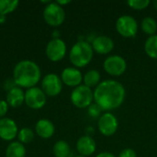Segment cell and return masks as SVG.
<instances>
[{
    "instance_id": "obj_1",
    "label": "cell",
    "mask_w": 157,
    "mask_h": 157,
    "mask_svg": "<svg viewBox=\"0 0 157 157\" xmlns=\"http://www.w3.org/2000/svg\"><path fill=\"white\" fill-rule=\"evenodd\" d=\"M126 90L123 85L112 79L101 81L94 90V101L102 110L109 112L120 108L125 100Z\"/></svg>"
},
{
    "instance_id": "obj_2",
    "label": "cell",
    "mask_w": 157,
    "mask_h": 157,
    "mask_svg": "<svg viewBox=\"0 0 157 157\" xmlns=\"http://www.w3.org/2000/svg\"><path fill=\"white\" fill-rule=\"evenodd\" d=\"M13 80L17 86L31 88L41 79V71L38 63L31 60L19 61L13 69Z\"/></svg>"
},
{
    "instance_id": "obj_3",
    "label": "cell",
    "mask_w": 157,
    "mask_h": 157,
    "mask_svg": "<svg viewBox=\"0 0 157 157\" xmlns=\"http://www.w3.org/2000/svg\"><path fill=\"white\" fill-rule=\"evenodd\" d=\"M94 55L91 43L86 40H78L70 50L69 60L75 68H83L88 65Z\"/></svg>"
},
{
    "instance_id": "obj_4",
    "label": "cell",
    "mask_w": 157,
    "mask_h": 157,
    "mask_svg": "<svg viewBox=\"0 0 157 157\" xmlns=\"http://www.w3.org/2000/svg\"><path fill=\"white\" fill-rule=\"evenodd\" d=\"M70 99L72 104L78 109L88 108L94 101V91L85 85H80L73 89Z\"/></svg>"
},
{
    "instance_id": "obj_5",
    "label": "cell",
    "mask_w": 157,
    "mask_h": 157,
    "mask_svg": "<svg viewBox=\"0 0 157 157\" xmlns=\"http://www.w3.org/2000/svg\"><path fill=\"white\" fill-rule=\"evenodd\" d=\"M43 19L51 27H59L65 20V11L56 2H51L44 6Z\"/></svg>"
},
{
    "instance_id": "obj_6",
    "label": "cell",
    "mask_w": 157,
    "mask_h": 157,
    "mask_svg": "<svg viewBox=\"0 0 157 157\" xmlns=\"http://www.w3.org/2000/svg\"><path fill=\"white\" fill-rule=\"evenodd\" d=\"M116 30L123 38H134L138 32L137 20L132 16L122 15L116 21Z\"/></svg>"
},
{
    "instance_id": "obj_7",
    "label": "cell",
    "mask_w": 157,
    "mask_h": 157,
    "mask_svg": "<svg viewBox=\"0 0 157 157\" xmlns=\"http://www.w3.org/2000/svg\"><path fill=\"white\" fill-rule=\"evenodd\" d=\"M41 81V89L44 92V94L47 97L54 98L60 95V93L63 90V82L61 80V77L54 74V73H49L43 76Z\"/></svg>"
},
{
    "instance_id": "obj_8",
    "label": "cell",
    "mask_w": 157,
    "mask_h": 157,
    "mask_svg": "<svg viewBox=\"0 0 157 157\" xmlns=\"http://www.w3.org/2000/svg\"><path fill=\"white\" fill-rule=\"evenodd\" d=\"M67 52V47L63 40L52 39L46 45L45 53L47 58L53 63L62 61Z\"/></svg>"
},
{
    "instance_id": "obj_9",
    "label": "cell",
    "mask_w": 157,
    "mask_h": 157,
    "mask_svg": "<svg viewBox=\"0 0 157 157\" xmlns=\"http://www.w3.org/2000/svg\"><path fill=\"white\" fill-rule=\"evenodd\" d=\"M47 102V96L38 86L29 88L25 91V104L31 109H40Z\"/></svg>"
},
{
    "instance_id": "obj_10",
    "label": "cell",
    "mask_w": 157,
    "mask_h": 157,
    "mask_svg": "<svg viewBox=\"0 0 157 157\" xmlns=\"http://www.w3.org/2000/svg\"><path fill=\"white\" fill-rule=\"evenodd\" d=\"M103 68L109 75L121 76L127 70V63L122 56L110 55L104 61Z\"/></svg>"
},
{
    "instance_id": "obj_11",
    "label": "cell",
    "mask_w": 157,
    "mask_h": 157,
    "mask_svg": "<svg viewBox=\"0 0 157 157\" xmlns=\"http://www.w3.org/2000/svg\"><path fill=\"white\" fill-rule=\"evenodd\" d=\"M98 127L102 135L109 137L117 132L119 121L114 114L111 112H105L98 120Z\"/></svg>"
},
{
    "instance_id": "obj_12",
    "label": "cell",
    "mask_w": 157,
    "mask_h": 157,
    "mask_svg": "<svg viewBox=\"0 0 157 157\" xmlns=\"http://www.w3.org/2000/svg\"><path fill=\"white\" fill-rule=\"evenodd\" d=\"M18 128L16 121L10 118L0 119V139L5 142H13L17 136Z\"/></svg>"
},
{
    "instance_id": "obj_13",
    "label": "cell",
    "mask_w": 157,
    "mask_h": 157,
    "mask_svg": "<svg viewBox=\"0 0 157 157\" xmlns=\"http://www.w3.org/2000/svg\"><path fill=\"white\" fill-rule=\"evenodd\" d=\"M61 80L63 84L70 87H76L83 82V75L78 68L66 67L62 71Z\"/></svg>"
},
{
    "instance_id": "obj_14",
    "label": "cell",
    "mask_w": 157,
    "mask_h": 157,
    "mask_svg": "<svg viewBox=\"0 0 157 157\" xmlns=\"http://www.w3.org/2000/svg\"><path fill=\"white\" fill-rule=\"evenodd\" d=\"M92 49L94 52L98 54H109L114 49V41L113 40L106 35H99L93 39L91 42Z\"/></svg>"
},
{
    "instance_id": "obj_15",
    "label": "cell",
    "mask_w": 157,
    "mask_h": 157,
    "mask_svg": "<svg viewBox=\"0 0 157 157\" xmlns=\"http://www.w3.org/2000/svg\"><path fill=\"white\" fill-rule=\"evenodd\" d=\"M76 151L80 155L88 157L92 155L97 149L95 140L89 135L81 136L76 142Z\"/></svg>"
},
{
    "instance_id": "obj_16",
    "label": "cell",
    "mask_w": 157,
    "mask_h": 157,
    "mask_svg": "<svg viewBox=\"0 0 157 157\" xmlns=\"http://www.w3.org/2000/svg\"><path fill=\"white\" fill-rule=\"evenodd\" d=\"M55 126L48 119H40L36 122L35 133L41 139H50L54 135Z\"/></svg>"
},
{
    "instance_id": "obj_17",
    "label": "cell",
    "mask_w": 157,
    "mask_h": 157,
    "mask_svg": "<svg viewBox=\"0 0 157 157\" xmlns=\"http://www.w3.org/2000/svg\"><path fill=\"white\" fill-rule=\"evenodd\" d=\"M8 106L11 108H18L25 103V91L19 86H14L6 92V98Z\"/></svg>"
},
{
    "instance_id": "obj_18",
    "label": "cell",
    "mask_w": 157,
    "mask_h": 157,
    "mask_svg": "<svg viewBox=\"0 0 157 157\" xmlns=\"http://www.w3.org/2000/svg\"><path fill=\"white\" fill-rule=\"evenodd\" d=\"M27 154V150L23 144L18 141L11 142L5 152L6 157H25Z\"/></svg>"
},
{
    "instance_id": "obj_19",
    "label": "cell",
    "mask_w": 157,
    "mask_h": 157,
    "mask_svg": "<svg viewBox=\"0 0 157 157\" xmlns=\"http://www.w3.org/2000/svg\"><path fill=\"white\" fill-rule=\"evenodd\" d=\"M101 76H100V73L98 70L95 69H91L88 70L84 75H83V82L84 85L92 88V87H97L98 86V84L101 82L100 81Z\"/></svg>"
},
{
    "instance_id": "obj_20",
    "label": "cell",
    "mask_w": 157,
    "mask_h": 157,
    "mask_svg": "<svg viewBox=\"0 0 157 157\" xmlns=\"http://www.w3.org/2000/svg\"><path fill=\"white\" fill-rule=\"evenodd\" d=\"M52 153L54 157H69L71 155V147L67 142L59 140L53 144Z\"/></svg>"
},
{
    "instance_id": "obj_21",
    "label": "cell",
    "mask_w": 157,
    "mask_h": 157,
    "mask_svg": "<svg viewBox=\"0 0 157 157\" xmlns=\"http://www.w3.org/2000/svg\"><path fill=\"white\" fill-rule=\"evenodd\" d=\"M144 51L150 58L157 59V34L149 36L146 39L144 42Z\"/></svg>"
},
{
    "instance_id": "obj_22",
    "label": "cell",
    "mask_w": 157,
    "mask_h": 157,
    "mask_svg": "<svg viewBox=\"0 0 157 157\" xmlns=\"http://www.w3.org/2000/svg\"><path fill=\"white\" fill-rule=\"evenodd\" d=\"M141 28L145 34H147L149 36L155 35L157 32L156 20L154 17H146L143 18L142 23H141Z\"/></svg>"
},
{
    "instance_id": "obj_23",
    "label": "cell",
    "mask_w": 157,
    "mask_h": 157,
    "mask_svg": "<svg viewBox=\"0 0 157 157\" xmlns=\"http://www.w3.org/2000/svg\"><path fill=\"white\" fill-rule=\"evenodd\" d=\"M19 5L17 0H0V15L6 16L14 12Z\"/></svg>"
},
{
    "instance_id": "obj_24",
    "label": "cell",
    "mask_w": 157,
    "mask_h": 157,
    "mask_svg": "<svg viewBox=\"0 0 157 157\" xmlns=\"http://www.w3.org/2000/svg\"><path fill=\"white\" fill-rule=\"evenodd\" d=\"M17 137V140L19 143H21L23 144H29L35 138V132L33 130H31L30 128L25 127L18 131Z\"/></svg>"
},
{
    "instance_id": "obj_25",
    "label": "cell",
    "mask_w": 157,
    "mask_h": 157,
    "mask_svg": "<svg viewBox=\"0 0 157 157\" xmlns=\"http://www.w3.org/2000/svg\"><path fill=\"white\" fill-rule=\"evenodd\" d=\"M127 5L134 10H144L150 5L149 0H128Z\"/></svg>"
},
{
    "instance_id": "obj_26",
    "label": "cell",
    "mask_w": 157,
    "mask_h": 157,
    "mask_svg": "<svg viewBox=\"0 0 157 157\" xmlns=\"http://www.w3.org/2000/svg\"><path fill=\"white\" fill-rule=\"evenodd\" d=\"M101 112H102V109L96 103H92L87 108V114L89 117H91L93 119H99V117L102 115Z\"/></svg>"
},
{
    "instance_id": "obj_27",
    "label": "cell",
    "mask_w": 157,
    "mask_h": 157,
    "mask_svg": "<svg viewBox=\"0 0 157 157\" xmlns=\"http://www.w3.org/2000/svg\"><path fill=\"white\" fill-rule=\"evenodd\" d=\"M9 106L5 99H0V119L5 118L6 113L8 112Z\"/></svg>"
},
{
    "instance_id": "obj_28",
    "label": "cell",
    "mask_w": 157,
    "mask_h": 157,
    "mask_svg": "<svg viewBox=\"0 0 157 157\" xmlns=\"http://www.w3.org/2000/svg\"><path fill=\"white\" fill-rule=\"evenodd\" d=\"M118 157H137V154L133 149L126 148L119 154Z\"/></svg>"
},
{
    "instance_id": "obj_29",
    "label": "cell",
    "mask_w": 157,
    "mask_h": 157,
    "mask_svg": "<svg viewBox=\"0 0 157 157\" xmlns=\"http://www.w3.org/2000/svg\"><path fill=\"white\" fill-rule=\"evenodd\" d=\"M14 86H16V84H15L13 78H10V79L6 80L5 83H4V88H5V90H6V92H7L8 90H10L11 88H13Z\"/></svg>"
},
{
    "instance_id": "obj_30",
    "label": "cell",
    "mask_w": 157,
    "mask_h": 157,
    "mask_svg": "<svg viewBox=\"0 0 157 157\" xmlns=\"http://www.w3.org/2000/svg\"><path fill=\"white\" fill-rule=\"evenodd\" d=\"M96 157H116L112 153L110 152H102V153H99Z\"/></svg>"
},
{
    "instance_id": "obj_31",
    "label": "cell",
    "mask_w": 157,
    "mask_h": 157,
    "mask_svg": "<svg viewBox=\"0 0 157 157\" xmlns=\"http://www.w3.org/2000/svg\"><path fill=\"white\" fill-rule=\"evenodd\" d=\"M60 36H61V32L58 29H54L52 33V39H60Z\"/></svg>"
},
{
    "instance_id": "obj_32",
    "label": "cell",
    "mask_w": 157,
    "mask_h": 157,
    "mask_svg": "<svg viewBox=\"0 0 157 157\" xmlns=\"http://www.w3.org/2000/svg\"><path fill=\"white\" fill-rule=\"evenodd\" d=\"M56 3H57L58 5H60L61 6H63H63L70 4V3H71V1H70V0H57V1H56Z\"/></svg>"
},
{
    "instance_id": "obj_33",
    "label": "cell",
    "mask_w": 157,
    "mask_h": 157,
    "mask_svg": "<svg viewBox=\"0 0 157 157\" xmlns=\"http://www.w3.org/2000/svg\"><path fill=\"white\" fill-rule=\"evenodd\" d=\"M6 16L0 15V24H4L6 22Z\"/></svg>"
},
{
    "instance_id": "obj_34",
    "label": "cell",
    "mask_w": 157,
    "mask_h": 157,
    "mask_svg": "<svg viewBox=\"0 0 157 157\" xmlns=\"http://www.w3.org/2000/svg\"><path fill=\"white\" fill-rule=\"evenodd\" d=\"M86 132H87V133H93L94 132V129L92 127H88L86 129Z\"/></svg>"
},
{
    "instance_id": "obj_35",
    "label": "cell",
    "mask_w": 157,
    "mask_h": 157,
    "mask_svg": "<svg viewBox=\"0 0 157 157\" xmlns=\"http://www.w3.org/2000/svg\"><path fill=\"white\" fill-rule=\"evenodd\" d=\"M154 6H155V8L157 10V0L154 1Z\"/></svg>"
},
{
    "instance_id": "obj_36",
    "label": "cell",
    "mask_w": 157,
    "mask_h": 157,
    "mask_svg": "<svg viewBox=\"0 0 157 157\" xmlns=\"http://www.w3.org/2000/svg\"><path fill=\"white\" fill-rule=\"evenodd\" d=\"M74 157H86V156H83V155H75V156Z\"/></svg>"
}]
</instances>
